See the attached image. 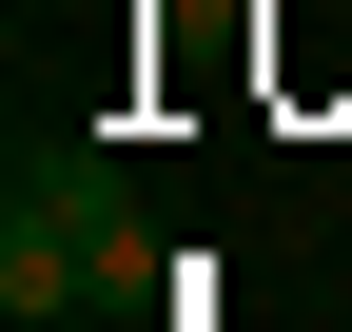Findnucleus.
Masks as SVG:
<instances>
[{
  "mask_svg": "<svg viewBox=\"0 0 352 332\" xmlns=\"http://www.w3.org/2000/svg\"><path fill=\"white\" fill-rule=\"evenodd\" d=\"M20 215H59L98 294H157V235H138V195H118V156H98V137H39V156H20Z\"/></svg>",
  "mask_w": 352,
  "mask_h": 332,
  "instance_id": "1",
  "label": "nucleus"
}]
</instances>
